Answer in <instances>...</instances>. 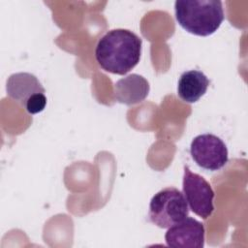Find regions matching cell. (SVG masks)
Returning <instances> with one entry per match:
<instances>
[{
	"label": "cell",
	"instance_id": "obj_1",
	"mask_svg": "<svg viewBox=\"0 0 248 248\" xmlns=\"http://www.w3.org/2000/svg\"><path fill=\"white\" fill-rule=\"evenodd\" d=\"M140 54L141 39L123 28L108 31L95 48V58L101 68L116 75H125L135 68Z\"/></svg>",
	"mask_w": 248,
	"mask_h": 248
},
{
	"label": "cell",
	"instance_id": "obj_7",
	"mask_svg": "<svg viewBox=\"0 0 248 248\" xmlns=\"http://www.w3.org/2000/svg\"><path fill=\"white\" fill-rule=\"evenodd\" d=\"M149 90L147 79L138 74L128 75L114 83L115 99L128 106L142 102L147 97Z\"/></svg>",
	"mask_w": 248,
	"mask_h": 248
},
{
	"label": "cell",
	"instance_id": "obj_8",
	"mask_svg": "<svg viewBox=\"0 0 248 248\" xmlns=\"http://www.w3.org/2000/svg\"><path fill=\"white\" fill-rule=\"evenodd\" d=\"M7 94L23 108L34 95L45 93L46 90L36 76L26 72L11 75L6 83Z\"/></svg>",
	"mask_w": 248,
	"mask_h": 248
},
{
	"label": "cell",
	"instance_id": "obj_5",
	"mask_svg": "<svg viewBox=\"0 0 248 248\" xmlns=\"http://www.w3.org/2000/svg\"><path fill=\"white\" fill-rule=\"evenodd\" d=\"M190 153L198 166L211 171L222 169L229 158L225 142L212 134H202L194 138Z\"/></svg>",
	"mask_w": 248,
	"mask_h": 248
},
{
	"label": "cell",
	"instance_id": "obj_4",
	"mask_svg": "<svg viewBox=\"0 0 248 248\" xmlns=\"http://www.w3.org/2000/svg\"><path fill=\"white\" fill-rule=\"evenodd\" d=\"M182 190L187 204L196 215L202 219L211 216L214 210V191L202 175L191 171L187 166H184Z\"/></svg>",
	"mask_w": 248,
	"mask_h": 248
},
{
	"label": "cell",
	"instance_id": "obj_2",
	"mask_svg": "<svg viewBox=\"0 0 248 248\" xmlns=\"http://www.w3.org/2000/svg\"><path fill=\"white\" fill-rule=\"evenodd\" d=\"M175 18L187 32L197 36H209L221 26L225 16L218 0H177Z\"/></svg>",
	"mask_w": 248,
	"mask_h": 248
},
{
	"label": "cell",
	"instance_id": "obj_6",
	"mask_svg": "<svg viewBox=\"0 0 248 248\" xmlns=\"http://www.w3.org/2000/svg\"><path fill=\"white\" fill-rule=\"evenodd\" d=\"M165 240L170 247L202 248L204 245L203 224L187 216L169 228Z\"/></svg>",
	"mask_w": 248,
	"mask_h": 248
},
{
	"label": "cell",
	"instance_id": "obj_3",
	"mask_svg": "<svg viewBox=\"0 0 248 248\" xmlns=\"http://www.w3.org/2000/svg\"><path fill=\"white\" fill-rule=\"evenodd\" d=\"M189 214V207L182 192L174 187H167L156 193L149 203L148 217L162 229L182 221Z\"/></svg>",
	"mask_w": 248,
	"mask_h": 248
},
{
	"label": "cell",
	"instance_id": "obj_9",
	"mask_svg": "<svg viewBox=\"0 0 248 248\" xmlns=\"http://www.w3.org/2000/svg\"><path fill=\"white\" fill-rule=\"evenodd\" d=\"M209 79L201 71L190 70L184 72L178 80L177 94L186 103H196L207 90Z\"/></svg>",
	"mask_w": 248,
	"mask_h": 248
},
{
	"label": "cell",
	"instance_id": "obj_10",
	"mask_svg": "<svg viewBox=\"0 0 248 248\" xmlns=\"http://www.w3.org/2000/svg\"><path fill=\"white\" fill-rule=\"evenodd\" d=\"M46 106V97L45 93H39L32 96L25 104L24 108L30 114H36L45 109Z\"/></svg>",
	"mask_w": 248,
	"mask_h": 248
}]
</instances>
